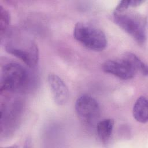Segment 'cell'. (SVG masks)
Here are the masks:
<instances>
[{
	"label": "cell",
	"instance_id": "obj_10",
	"mask_svg": "<svg viewBox=\"0 0 148 148\" xmlns=\"http://www.w3.org/2000/svg\"><path fill=\"white\" fill-rule=\"evenodd\" d=\"M123 58L130 62L135 71L141 73L144 76H147L148 68L144 62H143L137 56L130 52L125 53Z\"/></svg>",
	"mask_w": 148,
	"mask_h": 148
},
{
	"label": "cell",
	"instance_id": "obj_7",
	"mask_svg": "<svg viewBox=\"0 0 148 148\" xmlns=\"http://www.w3.org/2000/svg\"><path fill=\"white\" fill-rule=\"evenodd\" d=\"M47 80L54 101L59 105H64L69 98V90L64 81L55 74H50Z\"/></svg>",
	"mask_w": 148,
	"mask_h": 148
},
{
	"label": "cell",
	"instance_id": "obj_5",
	"mask_svg": "<svg viewBox=\"0 0 148 148\" xmlns=\"http://www.w3.org/2000/svg\"><path fill=\"white\" fill-rule=\"evenodd\" d=\"M75 111L84 123L91 124L100 116V107L97 101L92 96L84 94L80 96L75 103Z\"/></svg>",
	"mask_w": 148,
	"mask_h": 148
},
{
	"label": "cell",
	"instance_id": "obj_4",
	"mask_svg": "<svg viewBox=\"0 0 148 148\" xmlns=\"http://www.w3.org/2000/svg\"><path fill=\"white\" fill-rule=\"evenodd\" d=\"M113 20L138 43L146 42L147 23L142 16L134 13H113Z\"/></svg>",
	"mask_w": 148,
	"mask_h": 148
},
{
	"label": "cell",
	"instance_id": "obj_11",
	"mask_svg": "<svg viewBox=\"0 0 148 148\" xmlns=\"http://www.w3.org/2000/svg\"><path fill=\"white\" fill-rule=\"evenodd\" d=\"M10 20L9 12L2 6H0V31L1 35L7 31L10 24Z\"/></svg>",
	"mask_w": 148,
	"mask_h": 148
},
{
	"label": "cell",
	"instance_id": "obj_6",
	"mask_svg": "<svg viewBox=\"0 0 148 148\" xmlns=\"http://www.w3.org/2000/svg\"><path fill=\"white\" fill-rule=\"evenodd\" d=\"M102 70L123 80L130 79L136 73L130 62L123 58L120 60L105 61L102 65Z\"/></svg>",
	"mask_w": 148,
	"mask_h": 148
},
{
	"label": "cell",
	"instance_id": "obj_8",
	"mask_svg": "<svg viewBox=\"0 0 148 148\" xmlns=\"http://www.w3.org/2000/svg\"><path fill=\"white\" fill-rule=\"evenodd\" d=\"M133 116L138 122L146 123L148 120V102L144 96L139 97L134 105Z\"/></svg>",
	"mask_w": 148,
	"mask_h": 148
},
{
	"label": "cell",
	"instance_id": "obj_3",
	"mask_svg": "<svg viewBox=\"0 0 148 148\" xmlns=\"http://www.w3.org/2000/svg\"><path fill=\"white\" fill-rule=\"evenodd\" d=\"M75 38L87 49L102 51L107 46V38L105 33L99 28L90 24L78 22L73 29Z\"/></svg>",
	"mask_w": 148,
	"mask_h": 148
},
{
	"label": "cell",
	"instance_id": "obj_9",
	"mask_svg": "<svg viewBox=\"0 0 148 148\" xmlns=\"http://www.w3.org/2000/svg\"><path fill=\"white\" fill-rule=\"evenodd\" d=\"M114 127V120L111 119H103L97 124V132L99 139L103 142L110 138Z\"/></svg>",
	"mask_w": 148,
	"mask_h": 148
},
{
	"label": "cell",
	"instance_id": "obj_1",
	"mask_svg": "<svg viewBox=\"0 0 148 148\" xmlns=\"http://www.w3.org/2000/svg\"><path fill=\"white\" fill-rule=\"evenodd\" d=\"M5 50L9 54L23 61L27 66L34 68L39 61V51L36 43L21 34H8L4 42Z\"/></svg>",
	"mask_w": 148,
	"mask_h": 148
},
{
	"label": "cell",
	"instance_id": "obj_12",
	"mask_svg": "<svg viewBox=\"0 0 148 148\" xmlns=\"http://www.w3.org/2000/svg\"><path fill=\"white\" fill-rule=\"evenodd\" d=\"M144 1L131 0V1H121L114 9V13H121L130 7H135L143 3Z\"/></svg>",
	"mask_w": 148,
	"mask_h": 148
},
{
	"label": "cell",
	"instance_id": "obj_2",
	"mask_svg": "<svg viewBox=\"0 0 148 148\" xmlns=\"http://www.w3.org/2000/svg\"><path fill=\"white\" fill-rule=\"evenodd\" d=\"M30 77L27 69L16 62H8L2 66L1 74V91L16 92L26 88Z\"/></svg>",
	"mask_w": 148,
	"mask_h": 148
}]
</instances>
